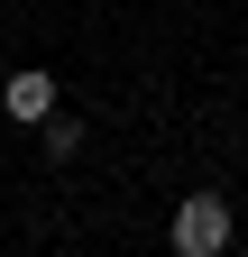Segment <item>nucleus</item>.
<instances>
[{"mask_svg": "<svg viewBox=\"0 0 248 257\" xmlns=\"http://www.w3.org/2000/svg\"><path fill=\"white\" fill-rule=\"evenodd\" d=\"M166 248L175 257H230V193H184L166 220Z\"/></svg>", "mask_w": 248, "mask_h": 257, "instance_id": "1", "label": "nucleus"}, {"mask_svg": "<svg viewBox=\"0 0 248 257\" xmlns=\"http://www.w3.org/2000/svg\"><path fill=\"white\" fill-rule=\"evenodd\" d=\"M0 110L10 119H55V74L46 64H19V74L0 83Z\"/></svg>", "mask_w": 248, "mask_h": 257, "instance_id": "2", "label": "nucleus"}, {"mask_svg": "<svg viewBox=\"0 0 248 257\" xmlns=\"http://www.w3.org/2000/svg\"><path fill=\"white\" fill-rule=\"evenodd\" d=\"M37 138H46V156H55V166H74V156H83V119H65V110H55V119H37Z\"/></svg>", "mask_w": 248, "mask_h": 257, "instance_id": "3", "label": "nucleus"}]
</instances>
